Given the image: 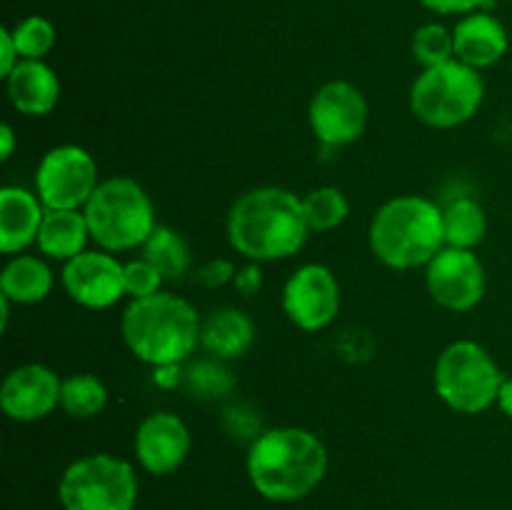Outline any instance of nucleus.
Returning <instances> with one entry per match:
<instances>
[{"mask_svg": "<svg viewBox=\"0 0 512 510\" xmlns=\"http://www.w3.org/2000/svg\"><path fill=\"white\" fill-rule=\"evenodd\" d=\"M303 200L285 188L265 185L240 195L228 213V240L253 263L290 258L308 240Z\"/></svg>", "mask_w": 512, "mask_h": 510, "instance_id": "1", "label": "nucleus"}, {"mask_svg": "<svg viewBox=\"0 0 512 510\" xmlns=\"http://www.w3.org/2000/svg\"><path fill=\"white\" fill-rule=\"evenodd\" d=\"M328 473V448L305 428H273L253 440L248 453V478L263 498L293 503L323 483Z\"/></svg>", "mask_w": 512, "mask_h": 510, "instance_id": "2", "label": "nucleus"}, {"mask_svg": "<svg viewBox=\"0 0 512 510\" xmlns=\"http://www.w3.org/2000/svg\"><path fill=\"white\" fill-rule=\"evenodd\" d=\"M200 315L188 300L173 293H155L133 300L120 320L125 345L140 363L180 365L200 345Z\"/></svg>", "mask_w": 512, "mask_h": 510, "instance_id": "3", "label": "nucleus"}, {"mask_svg": "<svg viewBox=\"0 0 512 510\" xmlns=\"http://www.w3.org/2000/svg\"><path fill=\"white\" fill-rule=\"evenodd\" d=\"M375 258L395 270L428 265L445 248L443 210L420 195H398L380 205L370 223Z\"/></svg>", "mask_w": 512, "mask_h": 510, "instance_id": "4", "label": "nucleus"}, {"mask_svg": "<svg viewBox=\"0 0 512 510\" xmlns=\"http://www.w3.org/2000/svg\"><path fill=\"white\" fill-rule=\"evenodd\" d=\"M90 238L108 253L133 250L148 243L155 225V208L143 185L125 175L100 180L83 208Z\"/></svg>", "mask_w": 512, "mask_h": 510, "instance_id": "5", "label": "nucleus"}, {"mask_svg": "<svg viewBox=\"0 0 512 510\" xmlns=\"http://www.w3.org/2000/svg\"><path fill=\"white\" fill-rule=\"evenodd\" d=\"M435 393L448 408L478 415L498 403L505 375L493 355L475 340H455L435 363Z\"/></svg>", "mask_w": 512, "mask_h": 510, "instance_id": "6", "label": "nucleus"}, {"mask_svg": "<svg viewBox=\"0 0 512 510\" xmlns=\"http://www.w3.org/2000/svg\"><path fill=\"white\" fill-rule=\"evenodd\" d=\"M485 85L480 70L450 60L418 75L410 88V110L430 128H458L478 113Z\"/></svg>", "mask_w": 512, "mask_h": 510, "instance_id": "7", "label": "nucleus"}, {"mask_svg": "<svg viewBox=\"0 0 512 510\" xmlns=\"http://www.w3.org/2000/svg\"><path fill=\"white\" fill-rule=\"evenodd\" d=\"M58 498L65 510H133L138 475L128 460L115 455H85L65 468Z\"/></svg>", "mask_w": 512, "mask_h": 510, "instance_id": "8", "label": "nucleus"}, {"mask_svg": "<svg viewBox=\"0 0 512 510\" xmlns=\"http://www.w3.org/2000/svg\"><path fill=\"white\" fill-rule=\"evenodd\" d=\"M98 185V165L80 145L48 150L35 173V190L45 210L85 208Z\"/></svg>", "mask_w": 512, "mask_h": 510, "instance_id": "9", "label": "nucleus"}, {"mask_svg": "<svg viewBox=\"0 0 512 510\" xmlns=\"http://www.w3.org/2000/svg\"><path fill=\"white\" fill-rule=\"evenodd\" d=\"M308 120L320 143L328 148H343L365 133L368 103L353 83L330 80L310 100Z\"/></svg>", "mask_w": 512, "mask_h": 510, "instance_id": "10", "label": "nucleus"}, {"mask_svg": "<svg viewBox=\"0 0 512 510\" xmlns=\"http://www.w3.org/2000/svg\"><path fill=\"white\" fill-rule=\"evenodd\" d=\"M428 293L440 308L465 313L485 295V268L473 250L445 245L428 263Z\"/></svg>", "mask_w": 512, "mask_h": 510, "instance_id": "11", "label": "nucleus"}, {"mask_svg": "<svg viewBox=\"0 0 512 510\" xmlns=\"http://www.w3.org/2000/svg\"><path fill=\"white\" fill-rule=\"evenodd\" d=\"M283 310L300 330H323L340 313V285L333 270L308 263L295 270L283 288Z\"/></svg>", "mask_w": 512, "mask_h": 510, "instance_id": "12", "label": "nucleus"}, {"mask_svg": "<svg viewBox=\"0 0 512 510\" xmlns=\"http://www.w3.org/2000/svg\"><path fill=\"white\" fill-rule=\"evenodd\" d=\"M63 288L83 308H110L125 295V265L110 253L85 250L65 263Z\"/></svg>", "mask_w": 512, "mask_h": 510, "instance_id": "13", "label": "nucleus"}, {"mask_svg": "<svg viewBox=\"0 0 512 510\" xmlns=\"http://www.w3.org/2000/svg\"><path fill=\"white\" fill-rule=\"evenodd\" d=\"M63 380L53 368L40 363L20 365L10 370L0 388V408L10 420L33 423L43 420L60 405Z\"/></svg>", "mask_w": 512, "mask_h": 510, "instance_id": "14", "label": "nucleus"}, {"mask_svg": "<svg viewBox=\"0 0 512 510\" xmlns=\"http://www.w3.org/2000/svg\"><path fill=\"white\" fill-rule=\"evenodd\" d=\"M190 453V430L175 413H153L135 433V458L148 473L170 475Z\"/></svg>", "mask_w": 512, "mask_h": 510, "instance_id": "15", "label": "nucleus"}, {"mask_svg": "<svg viewBox=\"0 0 512 510\" xmlns=\"http://www.w3.org/2000/svg\"><path fill=\"white\" fill-rule=\"evenodd\" d=\"M455 60L470 65L475 70L490 68L500 63L508 53V30L495 15L490 13H468L453 28Z\"/></svg>", "mask_w": 512, "mask_h": 510, "instance_id": "16", "label": "nucleus"}, {"mask_svg": "<svg viewBox=\"0 0 512 510\" xmlns=\"http://www.w3.org/2000/svg\"><path fill=\"white\" fill-rule=\"evenodd\" d=\"M45 218V205L38 193L5 185L0 190V250L5 255L20 253L38 240Z\"/></svg>", "mask_w": 512, "mask_h": 510, "instance_id": "17", "label": "nucleus"}, {"mask_svg": "<svg viewBox=\"0 0 512 510\" xmlns=\"http://www.w3.org/2000/svg\"><path fill=\"white\" fill-rule=\"evenodd\" d=\"M8 98L23 115H48L60 100V80L43 60H20L5 78Z\"/></svg>", "mask_w": 512, "mask_h": 510, "instance_id": "18", "label": "nucleus"}, {"mask_svg": "<svg viewBox=\"0 0 512 510\" xmlns=\"http://www.w3.org/2000/svg\"><path fill=\"white\" fill-rule=\"evenodd\" d=\"M255 340V325L243 310L220 308L203 320L200 345L218 360L240 358Z\"/></svg>", "mask_w": 512, "mask_h": 510, "instance_id": "19", "label": "nucleus"}, {"mask_svg": "<svg viewBox=\"0 0 512 510\" xmlns=\"http://www.w3.org/2000/svg\"><path fill=\"white\" fill-rule=\"evenodd\" d=\"M88 238L90 228L85 213H80V210H45L35 243L43 255L68 263L75 255L85 253Z\"/></svg>", "mask_w": 512, "mask_h": 510, "instance_id": "20", "label": "nucleus"}, {"mask_svg": "<svg viewBox=\"0 0 512 510\" xmlns=\"http://www.w3.org/2000/svg\"><path fill=\"white\" fill-rule=\"evenodd\" d=\"M53 290V273L48 263L35 255H18L0 273V293L18 305H33L45 300Z\"/></svg>", "mask_w": 512, "mask_h": 510, "instance_id": "21", "label": "nucleus"}, {"mask_svg": "<svg viewBox=\"0 0 512 510\" xmlns=\"http://www.w3.org/2000/svg\"><path fill=\"white\" fill-rule=\"evenodd\" d=\"M443 230L445 245L450 248L473 250L475 245L483 243L488 233V218L478 200L458 198L443 210Z\"/></svg>", "mask_w": 512, "mask_h": 510, "instance_id": "22", "label": "nucleus"}, {"mask_svg": "<svg viewBox=\"0 0 512 510\" xmlns=\"http://www.w3.org/2000/svg\"><path fill=\"white\" fill-rule=\"evenodd\" d=\"M143 253L160 270L165 280H180L183 275H188L190 248L173 228L158 225L148 238V243L143 245Z\"/></svg>", "mask_w": 512, "mask_h": 510, "instance_id": "23", "label": "nucleus"}, {"mask_svg": "<svg viewBox=\"0 0 512 510\" xmlns=\"http://www.w3.org/2000/svg\"><path fill=\"white\" fill-rule=\"evenodd\" d=\"M108 403V390L100 383V378L90 373H75L63 380V390H60V408L70 415V418L88 420L95 418L100 410Z\"/></svg>", "mask_w": 512, "mask_h": 510, "instance_id": "24", "label": "nucleus"}, {"mask_svg": "<svg viewBox=\"0 0 512 510\" xmlns=\"http://www.w3.org/2000/svg\"><path fill=\"white\" fill-rule=\"evenodd\" d=\"M303 213L310 233H328V230L345 223L350 213V203L343 190L333 188V185H323V188H315L305 195Z\"/></svg>", "mask_w": 512, "mask_h": 510, "instance_id": "25", "label": "nucleus"}, {"mask_svg": "<svg viewBox=\"0 0 512 510\" xmlns=\"http://www.w3.org/2000/svg\"><path fill=\"white\" fill-rule=\"evenodd\" d=\"M410 50H413L415 63L428 68H438V65L450 63L455 60V40L453 30H448L440 23H428L423 28H418L413 33V43H410Z\"/></svg>", "mask_w": 512, "mask_h": 510, "instance_id": "26", "label": "nucleus"}, {"mask_svg": "<svg viewBox=\"0 0 512 510\" xmlns=\"http://www.w3.org/2000/svg\"><path fill=\"white\" fill-rule=\"evenodd\" d=\"M20 60H43L55 45V25L43 15H28L13 28Z\"/></svg>", "mask_w": 512, "mask_h": 510, "instance_id": "27", "label": "nucleus"}, {"mask_svg": "<svg viewBox=\"0 0 512 510\" xmlns=\"http://www.w3.org/2000/svg\"><path fill=\"white\" fill-rule=\"evenodd\" d=\"M163 280L165 278L160 275V270L148 258L125 263V295H130L133 300L150 298V295L160 293Z\"/></svg>", "mask_w": 512, "mask_h": 510, "instance_id": "28", "label": "nucleus"}, {"mask_svg": "<svg viewBox=\"0 0 512 510\" xmlns=\"http://www.w3.org/2000/svg\"><path fill=\"white\" fill-rule=\"evenodd\" d=\"M188 383L193 388V393L203 395V398H218V395L228 393L233 380L230 373L218 363H198L188 373Z\"/></svg>", "mask_w": 512, "mask_h": 510, "instance_id": "29", "label": "nucleus"}, {"mask_svg": "<svg viewBox=\"0 0 512 510\" xmlns=\"http://www.w3.org/2000/svg\"><path fill=\"white\" fill-rule=\"evenodd\" d=\"M235 273H238V270H235V265L230 263V260L215 258L198 270V283L208 285V288H220V285L235 280Z\"/></svg>", "mask_w": 512, "mask_h": 510, "instance_id": "30", "label": "nucleus"}, {"mask_svg": "<svg viewBox=\"0 0 512 510\" xmlns=\"http://www.w3.org/2000/svg\"><path fill=\"white\" fill-rule=\"evenodd\" d=\"M490 0H420V5H425L428 10L440 15H463V13H475L478 8L488 5Z\"/></svg>", "mask_w": 512, "mask_h": 510, "instance_id": "31", "label": "nucleus"}, {"mask_svg": "<svg viewBox=\"0 0 512 510\" xmlns=\"http://www.w3.org/2000/svg\"><path fill=\"white\" fill-rule=\"evenodd\" d=\"M18 63H20V53H18V48H15L13 30L0 28V75H3V78H8Z\"/></svg>", "mask_w": 512, "mask_h": 510, "instance_id": "32", "label": "nucleus"}, {"mask_svg": "<svg viewBox=\"0 0 512 510\" xmlns=\"http://www.w3.org/2000/svg\"><path fill=\"white\" fill-rule=\"evenodd\" d=\"M235 285H238L240 293L253 295L255 290L260 288V270L255 268V265H248V268H243L240 273H235Z\"/></svg>", "mask_w": 512, "mask_h": 510, "instance_id": "33", "label": "nucleus"}, {"mask_svg": "<svg viewBox=\"0 0 512 510\" xmlns=\"http://www.w3.org/2000/svg\"><path fill=\"white\" fill-rule=\"evenodd\" d=\"M13 150H15V133H13V128H10L8 123L0 125V158L10 160Z\"/></svg>", "mask_w": 512, "mask_h": 510, "instance_id": "34", "label": "nucleus"}, {"mask_svg": "<svg viewBox=\"0 0 512 510\" xmlns=\"http://www.w3.org/2000/svg\"><path fill=\"white\" fill-rule=\"evenodd\" d=\"M498 405L508 418H512V378L503 380V388H500V395H498Z\"/></svg>", "mask_w": 512, "mask_h": 510, "instance_id": "35", "label": "nucleus"}]
</instances>
